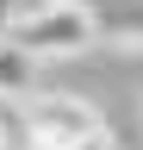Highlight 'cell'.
I'll return each mask as SVG.
<instances>
[{"label":"cell","mask_w":143,"mask_h":150,"mask_svg":"<svg viewBox=\"0 0 143 150\" xmlns=\"http://www.w3.org/2000/svg\"><path fill=\"white\" fill-rule=\"evenodd\" d=\"M25 6H31V0H0V31H13V25H19Z\"/></svg>","instance_id":"4"},{"label":"cell","mask_w":143,"mask_h":150,"mask_svg":"<svg viewBox=\"0 0 143 150\" xmlns=\"http://www.w3.org/2000/svg\"><path fill=\"white\" fill-rule=\"evenodd\" d=\"M13 38L38 63H56V56H81L87 44H100V19L81 0H31L25 19L13 25Z\"/></svg>","instance_id":"1"},{"label":"cell","mask_w":143,"mask_h":150,"mask_svg":"<svg viewBox=\"0 0 143 150\" xmlns=\"http://www.w3.org/2000/svg\"><path fill=\"white\" fill-rule=\"evenodd\" d=\"M31 75H38V56H31L13 31H0V94H6V100L31 94Z\"/></svg>","instance_id":"3"},{"label":"cell","mask_w":143,"mask_h":150,"mask_svg":"<svg viewBox=\"0 0 143 150\" xmlns=\"http://www.w3.org/2000/svg\"><path fill=\"white\" fill-rule=\"evenodd\" d=\"M25 112V150H81L87 138H100L106 119L75 94H31Z\"/></svg>","instance_id":"2"}]
</instances>
